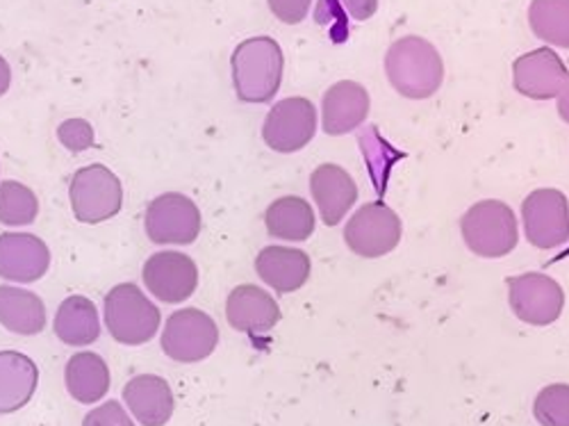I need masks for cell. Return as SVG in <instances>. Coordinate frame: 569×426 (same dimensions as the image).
Wrapping results in <instances>:
<instances>
[{
	"mask_svg": "<svg viewBox=\"0 0 569 426\" xmlns=\"http://www.w3.org/2000/svg\"><path fill=\"white\" fill-rule=\"evenodd\" d=\"M232 85L237 99L244 103H269L280 89L282 51L271 37H251L237 46L232 58Z\"/></svg>",
	"mask_w": 569,
	"mask_h": 426,
	"instance_id": "cell-1",
	"label": "cell"
},
{
	"mask_svg": "<svg viewBox=\"0 0 569 426\" xmlns=\"http://www.w3.org/2000/svg\"><path fill=\"white\" fill-rule=\"evenodd\" d=\"M386 71L401 97L415 101L431 99L445 80V65L438 49L421 37L395 41L386 58Z\"/></svg>",
	"mask_w": 569,
	"mask_h": 426,
	"instance_id": "cell-2",
	"label": "cell"
},
{
	"mask_svg": "<svg viewBox=\"0 0 569 426\" xmlns=\"http://www.w3.org/2000/svg\"><path fill=\"white\" fill-rule=\"evenodd\" d=\"M160 310L132 283H121L106 297V326L110 336L128 347L147 345L160 328Z\"/></svg>",
	"mask_w": 569,
	"mask_h": 426,
	"instance_id": "cell-3",
	"label": "cell"
},
{
	"mask_svg": "<svg viewBox=\"0 0 569 426\" xmlns=\"http://www.w3.org/2000/svg\"><path fill=\"white\" fill-rule=\"evenodd\" d=\"M460 230L469 251L481 258H503L519 240L517 217L503 201L471 206L460 221Z\"/></svg>",
	"mask_w": 569,
	"mask_h": 426,
	"instance_id": "cell-4",
	"label": "cell"
},
{
	"mask_svg": "<svg viewBox=\"0 0 569 426\" xmlns=\"http://www.w3.org/2000/svg\"><path fill=\"white\" fill-rule=\"evenodd\" d=\"M71 210L82 224H101L119 215L123 206V187L106 165L82 167L69 185Z\"/></svg>",
	"mask_w": 569,
	"mask_h": 426,
	"instance_id": "cell-5",
	"label": "cell"
},
{
	"mask_svg": "<svg viewBox=\"0 0 569 426\" xmlns=\"http://www.w3.org/2000/svg\"><path fill=\"white\" fill-rule=\"evenodd\" d=\"M403 226L399 215L381 204L373 201L362 206L345 228L347 247L362 258H381L397 249L401 242Z\"/></svg>",
	"mask_w": 569,
	"mask_h": 426,
	"instance_id": "cell-6",
	"label": "cell"
},
{
	"mask_svg": "<svg viewBox=\"0 0 569 426\" xmlns=\"http://www.w3.org/2000/svg\"><path fill=\"white\" fill-rule=\"evenodd\" d=\"M219 345V328L214 319L197 308L173 313L162 334V351L176 363H201Z\"/></svg>",
	"mask_w": 569,
	"mask_h": 426,
	"instance_id": "cell-7",
	"label": "cell"
},
{
	"mask_svg": "<svg viewBox=\"0 0 569 426\" xmlns=\"http://www.w3.org/2000/svg\"><path fill=\"white\" fill-rule=\"evenodd\" d=\"M144 228L156 245H192L201 232V212L189 197L167 192L149 204Z\"/></svg>",
	"mask_w": 569,
	"mask_h": 426,
	"instance_id": "cell-8",
	"label": "cell"
},
{
	"mask_svg": "<svg viewBox=\"0 0 569 426\" xmlns=\"http://www.w3.org/2000/svg\"><path fill=\"white\" fill-rule=\"evenodd\" d=\"M521 219L529 245L556 249L569 240V204L560 189L545 187L531 192L521 204Z\"/></svg>",
	"mask_w": 569,
	"mask_h": 426,
	"instance_id": "cell-9",
	"label": "cell"
},
{
	"mask_svg": "<svg viewBox=\"0 0 569 426\" xmlns=\"http://www.w3.org/2000/svg\"><path fill=\"white\" fill-rule=\"evenodd\" d=\"M508 301L521 321L549 326L562 315L565 293L551 276L531 271L508 280Z\"/></svg>",
	"mask_w": 569,
	"mask_h": 426,
	"instance_id": "cell-10",
	"label": "cell"
},
{
	"mask_svg": "<svg viewBox=\"0 0 569 426\" xmlns=\"http://www.w3.org/2000/svg\"><path fill=\"white\" fill-rule=\"evenodd\" d=\"M317 132V110L303 99H284L276 103L262 128V137L267 147L278 153H297L310 145V139Z\"/></svg>",
	"mask_w": 569,
	"mask_h": 426,
	"instance_id": "cell-11",
	"label": "cell"
},
{
	"mask_svg": "<svg viewBox=\"0 0 569 426\" xmlns=\"http://www.w3.org/2000/svg\"><path fill=\"white\" fill-rule=\"evenodd\" d=\"M147 290L164 304H182L199 288L197 262L180 251H158L141 271Z\"/></svg>",
	"mask_w": 569,
	"mask_h": 426,
	"instance_id": "cell-12",
	"label": "cell"
},
{
	"mask_svg": "<svg viewBox=\"0 0 569 426\" xmlns=\"http://www.w3.org/2000/svg\"><path fill=\"white\" fill-rule=\"evenodd\" d=\"M567 67L551 49H538L521 56L512 65V82L521 97L533 101H549L560 93Z\"/></svg>",
	"mask_w": 569,
	"mask_h": 426,
	"instance_id": "cell-13",
	"label": "cell"
},
{
	"mask_svg": "<svg viewBox=\"0 0 569 426\" xmlns=\"http://www.w3.org/2000/svg\"><path fill=\"white\" fill-rule=\"evenodd\" d=\"M51 267V251L30 232L0 235V278L12 283H34Z\"/></svg>",
	"mask_w": 569,
	"mask_h": 426,
	"instance_id": "cell-14",
	"label": "cell"
},
{
	"mask_svg": "<svg viewBox=\"0 0 569 426\" xmlns=\"http://www.w3.org/2000/svg\"><path fill=\"white\" fill-rule=\"evenodd\" d=\"M310 192L326 226H338L358 201V185L338 165H321L310 176Z\"/></svg>",
	"mask_w": 569,
	"mask_h": 426,
	"instance_id": "cell-15",
	"label": "cell"
},
{
	"mask_svg": "<svg viewBox=\"0 0 569 426\" xmlns=\"http://www.w3.org/2000/svg\"><path fill=\"white\" fill-rule=\"evenodd\" d=\"M369 93L360 82L342 80L328 87L321 101V126L326 135H347L365 123L369 115Z\"/></svg>",
	"mask_w": 569,
	"mask_h": 426,
	"instance_id": "cell-16",
	"label": "cell"
},
{
	"mask_svg": "<svg viewBox=\"0 0 569 426\" xmlns=\"http://www.w3.org/2000/svg\"><path fill=\"white\" fill-rule=\"evenodd\" d=\"M228 324L249 336H267L280 321V308L269 293L256 286L234 288L226 304Z\"/></svg>",
	"mask_w": 569,
	"mask_h": 426,
	"instance_id": "cell-17",
	"label": "cell"
},
{
	"mask_svg": "<svg viewBox=\"0 0 569 426\" xmlns=\"http://www.w3.org/2000/svg\"><path fill=\"white\" fill-rule=\"evenodd\" d=\"M310 256L290 247H264L256 258V271L280 295L301 290L310 278Z\"/></svg>",
	"mask_w": 569,
	"mask_h": 426,
	"instance_id": "cell-18",
	"label": "cell"
},
{
	"mask_svg": "<svg viewBox=\"0 0 569 426\" xmlns=\"http://www.w3.org/2000/svg\"><path fill=\"white\" fill-rule=\"evenodd\" d=\"M130 413L144 426H164L173 415V393L162 376L141 374L123 388Z\"/></svg>",
	"mask_w": 569,
	"mask_h": 426,
	"instance_id": "cell-19",
	"label": "cell"
},
{
	"mask_svg": "<svg viewBox=\"0 0 569 426\" xmlns=\"http://www.w3.org/2000/svg\"><path fill=\"white\" fill-rule=\"evenodd\" d=\"M39 369L19 351H0V415L23 408L37 393Z\"/></svg>",
	"mask_w": 569,
	"mask_h": 426,
	"instance_id": "cell-20",
	"label": "cell"
},
{
	"mask_svg": "<svg viewBox=\"0 0 569 426\" xmlns=\"http://www.w3.org/2000/svg\"><path fill=\"white\" fill-rule=\"evenodd\" d=\"M64 382L69 395L80 404L101 402L110 393V367L91 351L76 354L64 369Z\"/></svg>",
	"mask_w": 569,
	"mask_h": 426,
	"instance_id": "cell-21",
	"label": "cell"
},
{
	"mask_svg": "<svg viewBox=\"0 0 569 426\" xmlns=\"http://www.w3.org/2000/svg\"><path fill=\"white\" fill-rule=\"evenodd\" d=\"M56 336L71 347H84L101 336V321L97 306L87 297H69L62 301L56 315Z\"/></svg>",
	"mask_w": 569,
	"mask_h": 426,
	"instance_id": "cell-22",
	"label": "cell"
},
{
	"mask_svg": "<svg viewBox=\"0 0 569 426\" xmlns=\"http://www.w3.org/2000/svg\"><path fill=\"white\" fill-rule=\"evenodd\" d=\"M0 324L12 334L37 336L46 326V306L30 290L0 286Z\"/></svg>",
	"mask_w": 569,
	"mask_h": 426,
	"instance_id": "cell-23",
	"label": "cell"
},
{
	"mask_svg": "<svg viewBox=\"0 0 569 426\" xmlns=\"http://www.w3.org/2000/svg\"><path fill=\"white\" fill-rule=\"evenodd\" d=\"M269 235L288 242H306L315 232V210L301 197H282L267 208Z\"/></svg>",
	"mask_w": 569,
	"mask_h": 426,
	"instance_id": "cell-24",
	"label": "cell"
},
{
	"mask_svg": "<svg viewBox=\"0 0 569 426\" xmlns=\"http://www.w3.org/2000/svg\"><path fill=\"white\" fill-rule=\"evenodd\" d=\"M529 23L538 39L569 49V0H533Z\"/></svg>",
	"mask_w": 569,
	"mask_h": 426,
	"instance_id": "cell-25",
	"label": "cell"
},
{
	"mask_svg": "<svg viewBox=\"0 0 569 426\" xmlns=\"http://www.w3.org/2000/svg\"><path fill=\"white\" fill-rule=\"evenodd\" d=\"M39 215V201L30 187L6 180L0 182V224L30 226Z\"/></svg>",
	"mask_w": 569,
	"mask_h": 426,
	"instance_id": "cell-26",
	"label": "cell"
},
{
	"mask_svg": "<svg viewBox=\"0 0 569 426\" xmlns=\"http://www.w3.org/2000/svg\"><path fill=\"white\" fill-rule=\"evenodd\" d=\"M533 415L540 426H569V386L553 384L540 390Z\"/></svg>",
	"mask_w": 569,
	"mask_h": 426,
	"instance_id": "cell-27",
	"label": "cell"
},
{
	"mask_svg": "<svg viewBox=\"0 0 569 426\" xmlns=\"http://www.w3.org/2000/svg\"><path fill=\"white\" fill-rule=\"evenodd\" d=\"M58 137L62 145L73 151H87L93 147V128L84 119H69L58 128Z\"/></svg>",
	"mask_w": 569,
	"mask_h": 426,
	"instance_id": "cell-28",
	"label": "cell"
},
{
	"mask_svg": "<svg viewBox=\"0 0 569 426\" xmlns=\"http://www.w3.org/2000/svg\"><path fill=\"white\" fill-rule=\"evenodd\" d=\"M82 426H134V422L119 402H106L84 415Z\"/></svg>",
	"mask_w": 569,
	"mask_h": 426,
	"instance_id": "cell-29",
	"label": "cell"
},
{
	"mask_svg": "<svg viewBox=\"0 0 569 426\" xmlns=\"http://www.w3.org/2000/svg\"><path fill=\"white\" fill-rule=\"evenodd\" d=\"M310 6L312 0H269V10L273 17L290 26L301 23L310 14Z\"/></svg>",
	"mask_w": 569,
	"mask_h": 426,
	"instance_id": "cell-30",
	"label": "cell"
},
{
	"mask_svg": "<svg viewBox=\"0 0 569 426\" xmlns=\"http://www.w3.org/2000/svg\"><path fill=\"white\" fill-rule=\"evenodd\" d=\"M342 6L349 10V14L358 21H367L376 14L378 0H342Z\"/></svg>",
	"mask_w": 569,
	"mask_h": 426,
	"instance_id": "cell-31",
	"label": "cell"
},
{
	"mask_svg": "<svg viewBox=\"0 0 569 426\" xmlns=\"http://www.w3.org/2000/svg\"><path fill=\"white\" fill-rule=\"evenodd\" d=\"M558 115L565 123H569V71H567L565 82H562L560 93H558Z\"/></svg>",
	"mask_w": 569,
	"mask_h": 426,
	"instance_id": "cell-32",
	"label": "cell"
},
{
	"mask_svg": "<svg viewBox=\"0 0 569 426\" xmlns=\"http://www.w3.org/2000/svg\"><path fill=\"white\" fill-rule=\"evenodd\" d=\"M10 82H12V69L8 65V60L0 56V97L10 89Z\"/></svg>",
	"mask_w": 569,
	"mask_h": 426,
	"instance_id": "cell-33",
	"label": "cell"
}]
</instances>
